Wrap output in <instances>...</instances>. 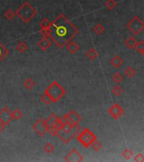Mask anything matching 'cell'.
Wrapping results in <instances>:
<instances>
[{
  "instance_id": "cell-1",
  "label": "cell",
  "mask_w": 144,
  "mask_h": 162,
  "mask_svg": "<svg viewBox=\"0 0 144 162\" xmlns=\"http://www.w3.org/2000/svg\"><path fill=\"white\" fill-rule=\"evenodd\" d=\"M78 29L63 14H60L52 22L49 37L59 48H63L78 34Z\"/></svg>"
},
{
  "instance_id": "cell-2",
  "label": "cell",
  "mask_w": 144,
  "mask_h": 162,
  "mask_svg": "<svg viewBox=\"0 0 144 162\" xmlns=\"http://www.w3.org/2000/svg\"><path fill=\"white\" fill-rule=\"evenodd\" d=\"M15 14L24 23H29L36 16L37 10L28 2H25L17 9Z\"/></svg>"
},
{
  "instance_id": "cell-3",
  "label": "cell",
  "mask_w": 144,
  "mask_h": 162,
  "mask_svg": "<svg viewBox=\"0 0 144 162\" xmlns=\"http://www.w3.org/2000/svg\"><path fill=\"white\" fill-rule=\"evenodd\" d=\"M44 93H46V94L49 95L50 97L52 98V100L53 102L56 103L57 101H59L65 95L66 90L57 81L54 80L45 90Z\"/></svg>"
},
{
  "instance_id": "cell-4",
  "label": "cell",
  "mask_w": 144,
  "mask_h": 162,
  "mask_svg": "<svg viewBox=\"0 0 144 162\" xmlns=\"http://www.w3.org/2000/svg\"><path fill=\"white\" fill-rule=\"evenodd\" d=\"M76 137H77V140L86 149L90 147L92 143L97 139L96 135L88 127H86L82 132H80Z\"/></svg>"
},
{
  "instance_id": "cell-5",
  "label": "cell",
  "mask_w": 144,
  "mask_h": 162,
  "mask_svg": "<svg viewBox=\"0 0 144 162\" xmlns=\"http://www.w3.org/2000/svg\"><path fill=\"white\" fill-rule=\"evenodd\" d=\"M81 131V127L79 124H77L74 127H72L70 129L67 131L59 130L57 134V137L59 138L61 141H63L64 144H68L75 136H77L78 133Z\"/></svg>"
},
{
  "instance_id": "cell-6",
  "label": "cell",
  "mask_w": 144,
  "mask_h": 162,
  "mask_svg": "<svg viewBox=\"0 0 144 162\" xmlns=\"http://www.w3.org/2000/svg\"><path fill=\"white\" fill-rule=\"evenodd\" d=\"M127 28L132 35H139L141 32L144 31V22L141 20L139 16L135 15L127 24Z\"/></svg>"
},
{
  "instance_id": "cell-7",
  "label": "cell",
  "mask_w": 144,
  "mask_h": 162,
  "mask_svg": "<svg viewBox=\"0 0 144 162\" xmlns=\"http://www.w3.org/2000/svg\"><path fill=\"white\" fill-rule=\"evenodd\" d=\"M32 128L35 132V134L41 137H43L46 133H48V130H49V127L46 125L45 119L43 118H39L34 123Z\"/></svg>"
},
{
  "instance_id": "cell-8",
  "label": "cell",
  "mask_w": 144,
  "mask_h": 162,
  "mask_svg": "<svg viewBox=\"0 0 144 162\" xmlns=\"http://www.w3.org/2000/svg\"><path fill=\"white\" fill-rule=\"evenodd\" d=\"M108 113L110 116H112L115 120L119 119L120 117L125 114V110L123 109L121 106H120L119 104L117 103H114L112 106L110 107L108 109Z\"/></svg>"
},
{
  "instance_id": "cell-9",
  "label": "cell",
  "mask_w": 144,
  "mask_h": 162,
  "mask_svg": "<svg viewBox=\"0 0 144 162\" xmlns=\"http://www.w3.org/2000/svg\"><path fill=\"white\" fill-rule=\"evenodd\" d=\"M64 160L68 162H80L84 160V157H83V155H81L80 153H78V151H77L76 149H73L65 156Z\"/></svg>"
},
{
  "instance_id": "cell-10",
  "label": "cell",
  "mask_w": 144,
  "mask_h": 162,
  "mask_svg": "<svg viewBox=\"0 0 144 162\" xmlns=\"http://www.w3.org/2000/svg\"><path fill=\"white\" fill-rule=\"evenodd\" d=\"M12 120H13L12 112L9 108L4 107L0 111V122L1 123H3L7 126L12 122Z\"/></svg>"
},
{
  "instance_id": "cell-11",
  "label": "cell",
  "mask_w": 144,
  "mask_h": 162,
  "mask_svg": "<svg viewBox=\"0 0 144 162\" xmlns=\"http://www.w3.org/2000/svg\"><path fill=\"white\" fill-rule=\"evenodd\" d=\"M52 41L48 36H43L42 38L40 39L37 42L38 47L43 52H46V50L52 46Z\"/></svg>"
},
{
  "instance_id": "cell-12",
  "label": "cell",
  "mask_w": 144,
  "mask_h": 162,
  "mask_svg": "<svg viewBox=\"0 0 144 162\" xmlns=\"http://www.w3.org/2000/svg\"><path fill=\"white\" fill-rule=\"evenodd\" d=\"M66 47H67V50L71 53V54H74V53H76L79 50V45L76 43L75 42H74L73 40L70 41L69 42L67 43V45H66Z\"/></svg>"
},
{
  "instance_id": "cell-13",
  "label": "cell",
  "mask_w": 144,
  "mask_h": 162,
  "mask_svg": "<svg viewBox=\"0 0 144 162\" xmlns=\"http://www.w3.org/2000/svg\"><path fill=\"white\" fill-rule=\"evenodd\" d=\"M68 115H69V117L71 118V120H72L75 124H79L81 122H82V120H83L82 116H81L75 110L70 111L69 113H68Z\"/></svg>"
},
{
  "instance_id": "cell-14",
  "label": "cell",
  "mask_w": 144,
  "mask_h": 162,
  "mask_svg": "<svg viewBox=\"0 0 144 162\" xmlns=\"http://www.w3.org/2000/svg\"><path fill=\"white\" fill-rule=\"evenodd\" d=\"M137 40L135 38V36L133 35H131L129 36L128 38L124 42V44H125V46H127L128 49H134L135 48V46H136V44H137Z\"/></svg>"
},
{
  "instance_id": "cell-15",
  "label": "cell",
  "mask_w": 144,
  "mask_h": 162,
  "mask_svg": "<svg viewBox=\"0 0 144 162\" xmlns=\"http://www.w3.org/2000/svg\"><path fill=\"white\" fill-rule=\"evenodd\" d=\"M110 63L114 68H119L123 64V59L118 55H116V56H114L110 60Z\"/></svg>"
},
{
  "instance_id": "cell-16",
  "label": "cell",
  "mask_w": 144,
  "mask_h": 162,
  "mask_svg": "<svg viewBox=\"0 0 144 162\" xmlns=\"http://www.w3.org/2000/svg\"><path fill=\"white\" fill-rule=\"evenodd\" d=\"M9 54V51L3 43L0 42V63Z\"/></svg>"
},
{
  "instance_id": "cell-17",
  "label": "cell",
  "mask_w": 144,
  "mask_h": 162,
  "mask_svg": "<svg viewBox=\"0 0 144 162\" xmlns=\"http://www.w3.org/2000/svg\"><path fill=\"white\" fill-rule=\"evenodd\" d=\"M15 48H16V50L19 53H25L28 50V46L26 45V43L24 41H20V42H18Z\"/></svg>"
},
{
  "instance_id": "cell-18",
  "label": "cell",
  "mask_w": 144,
  "mask_h": 162,
  "mask_svg": "<svg viewBox=\"0 0 144 162\" xmlns=\"http://www.w3.org/2000/svg\"><path fill=\"white\" fill-rule=\"evenodd\" d=\"M86 56H87V57H88L90 61H95V60L97 58V57H98V53H97V51H96L94 47H91V48H89V49L88 50V52L86 53Z\"/></svg>"
},
{
  "instance_id": "cell-19",
  "label": "cell",
  "mask_w": 144,
  "mask_h": 162,
  "mask_svg": "<svg viewBox=\"0 0 144 162\" xmlns=\"http://www.w3.org/2000/svg\"><path fill=\"white\" fill-rule=\"evenodd\" d=\"M52 25V22L50 21L47 18L43 19L39 23V25H40L41 29H46V30H47V29L51 28Z\"/></svg>"
},
{
  "instance_id": "cell-20",
  "label": "cell",
  "mask_w": 144,
  "mask_h": 162,
  "mask_svg": "<svg viewBox=\"0 0 144 162\" xmlns=\"http://www.w3.org/2000/svg\"><path fill=\"white\" fill-rule=\"evenodd\" d=\"M58 116H56V114H52V115H50L47 118H46V120H45V122H46V125L48 126V127H52L53 126V124H54V123H55V121L56 120V118H57Z\"/></svg>"
},
{
  "instance_id": "cell-21",
  "label": "cell",
  "mask_w": 144,
  "mask_h": 162,
  "mask_svg": "<svg viewBox=\"0 0 144 162\" xmlns=\"http://www.w3.org/2000/svg\"><path fill=\"white\" fill-rule=\"evenodd\" d=\"M34 86H35V82H34V80H32L31 78H28L24 81V87H25V90H31Z\"/></svg>"
},
{
  "instance_id": "cell-22",
  "label": "cell",
  "mask_w": 144,
  "mask_h": 162,
  "mask_svg": "<svg viewBox=\"0 0 144 162\" xmlns=\"http://www.w3.org/2000/svg\"><path fill=\"white\" fill-rule=\"evenodd\" d=\"M106 31V28H105V26L101 24H97V25H95L94 26V28H93V31L95 32V34H97V35H101L103 34L104 32Z\"/></svg>"
},
{
  "instance_id": "cell-23",
  "label": "cell",
  "mask_w": 144,
  "mask_h": 162,
  "mask_svg": "<svg viewBox=\"0 0 144 162\" xmlns=\"http://www.w3.org/2000/svg\"><path fill=\"white\" fill-rule=\"evenodd\" d=\"M64 125H65V123L63 122V120L62 119V118L57 117L56 121H55L54 124H53L52 127H55V128H56L57 130H62V129L63 128Z\"/></svg>"
},
{
  "instance_id": "cell-24",
  "label": "cell",
  "mask_w": 144,
  "mask_h": 162,
  "mask_svg": "<svg viewBox=\"0 0 144 162\" xmlns=\"http://www.w3.org/2000/svg\"><path fill=\"white\" fill-rule=\"evenodd\" d=\"M62 119L63 120V122L65 123V124H67V125H68V126H71V127H74V126H76V125H77V124H75L71 120V118L69 117V115H68V113L67 114H64L63 116L62 117Z\"/></svg>"
},
{
  "instance_id": "cell-25",
  "label": "cell",
  "mask_w": 144,
  "mask_h": 162,
  "mask_svg": "<svg viewBox=\"0 0 144 162\" xmlns=\"http://www.w3.org/2000/svg\"><path fill=\"white\" fill-rule=\"evenodd\" d=\"M41 101L45 103L46 105H51L52 103H53L52 98L46 93H44L43 95H41Z\"/></svg>"
},
{
  "instance_id": "cell-26",
  "label": "cell",
  "mask_w": 144,
  "mask_h": 162,
  "mask_svg": "<svg viewBox=\"0 0 144 162\" xmlns=\"http://www.w3.org/2000/svg\"><path fill=\"white\" fill-rule=\"evenodd\" d=\"M124 74L128 78H132L136 75V70L132 68L131 67H127L125 70H124Z\"/></svg>"
},
{
  "instance_id": "cell-27",
  "label": "cell",
  "mask_w": 144,
  "mask_h": 162,
  "mask_svg": "<svg viewBox=\"0 0 144 162\" xmlns=\"http://www.w3.org/2000/svg\"><path fill=\"white\" fill-rule=\"evenodd\" d=\"M15 15H16L15 12L12 10L11 9H9L4 13V17H5V19H7L8 20H9V21H11V20L14 19Z\"/></svg>"
},
{
  "instance_id": "cell-28",
  "label": "cell",
  "mask_w": 144,
  "mask_h": 162,
  "mask_svg": "<svg viewBox=\"0 0 144 162\" xmlns=\"http://www.w3.org/2000/svg\"><path fill=\"white\" fill-rule=\"evenodd\" d=\"M105 5H106V7L108 9L112 10V9H114L117 6V3L116 2V0H107L106 2V4H105Z\"/></svg>"
},
{
  "instance_id": "cell-29",
  "label": "cell",
  "mask_w": 144,
  "mask_h": 162,
  "mask_svg": "<svg viewBox=\"0 0 144 162\" xmlns=\"http://www.w3.org/2000/svg\"><path fill=\"white\" fill-rule=\"evenodd\" d=\"M123 89L119 86V85H116L115 87H113V89L111 90V93L113 95H115L116 96H120V95L122 94Z\"/></svg>"
},
{
  "instance_id": "cell-30",
  "label": "cell",
  "mask_w": 144,
  "mask_h": 162,
  "mask_svg": "<svg viewBox=\"0 0 144 162\" xmlns=\"http://www.w3.org/2000/svg\"><path fill=\"white\" fill-rule=\"evenodd\" d=\"M12 116H13V119L20 120L23 116V112L19 109H15L12 112Z\"/></svg>"
},
{
  "instance_id": "cell-31",
  "label": "cell",
  "mask_w": 144,
  "mask_h": 162,
  "mask_svg": "<svg viewBox=\"0 0 144 162\" xmlns=\"http://www.w3.org/2000/svg\"><path fill=\"white\" fill-rule=\"evenodd\" d=\"M122 156L123 158H125L126 160H130V159H131V157L133 156V153H132V151L131 150V149H126L124 151L122 152Z\"/></svg>"
},
{
  "instance_id": "cell-32",
  "label": "cell",
  "mask_w": 144,
  "mask_h": 162,
  "mask_svg": "<svg viewBox=\"0 0 144 162\" xmlns=\"http://www.w3.org/2000/svg\"><path fill=\"white\" fill-rule=\"evenodd\" d=\"M44 151L47 153V154H52L53 151H54V149H55V147H54V145L52 144H51V143H47L45 146H44Z\"/></svg>"
},
{
  "instance_id": "cell-33",
  "label": "cell",
  "mask_w": 144,
  "mask_h": 162,
  "mask_svg": "<svg viewBox=\"0 0 144 162\" xmlns=\"http://www.w3.org/2000/svg\"><path fill=\"white\" fill-rule=\"evenodd\" d=\"M112 80L116 83V84H120L121 81L123 80V77L120 73H115L112 75Z\"/></svg>"
},
{
  "instance_id": "cell-34",
  "label": "cell",
  "mask_w": 144,
  "mask_h": 162,
  "mask_svg": "<svg viewBox=\"0 0 144 162\" xmlns=\"http://www.w3.org/2000/svg\"><path fill=\"white\" fill-rule=\"evenodd\" d=\"M91 147H92V149L95 150V151L99 152L102 149V145L99 143V142L98 140H97V139H96V140H95L93 143H92Z\"/></svg>"
},
{
  "instance_id": "cell-35",
  "label": "cell",
  "mask_w": 144,
  "mask_h": 162,
  "mask_svg": "<svg viewBox=\"0 0 144 162\" xmlns=\"http://www.w3.org/2000/svg\"><path fill=\"white\" fill-rule=\"evenodd\" d=\"M135 49L137 53H142L144 50V42L141 41V42H137L136 46H135Z\"/></svg>"
},
{
  "instance_id": "cell-36",
  "label": "cell",
  "mask_w": 144,
  "mask_h": 162,
  "mask_svg": "<svg viewBox=\"0 0 144 162\" xmlns=\"http://www.w3.org/2000/svg\"><path fill=\"white\" fill-rule=\"evenodd\" d=\"M134 161L136 162H144V155L142 154H137L136 156H134Z\"/></svg>"
},
{
  "instance_id": "cell-37",
  "label": "cell",
  "mask_w": 144,
  "mask_h": 162,
  "mask_svg": "<svg viewBox=\"0 0 144 162\" xmlns=\"http://www.w3.org/2000/svg\"><path fill=\"white\" fill-rule=\"evenodd\" d=\"M58 131L56 128H55V127H50L49 130H48V133H49L52 136H57V134H58Z\"/></svg>"
},
{
  "instance_id": "cell-38",
  "label": "cell",
  "mask_w": 144,
  "mask_h": 162,
  "mask_svg": "<svg viewBox=\"0 0 144 162\" xmlns=\"http://www.w3.org/2000/svg\"><path fill=\"white\" fill-rule=\"evenodd\" d=\"M40 34L42 35V36H48L49 37L50 34V29H41L40 30Z\"/></svg>"
},
{
  "instance_id": "cell-39",
  "label": "cell",
  "mask_w": 144,
  "mask_h": 162,
  "mask_svg": "<svg viewBox=\"0 0 144 162\" xmlns=\"http://www.w3.org/2000/svg\"><path fill=\"white\" fill-rule=\"evenodd\" d=\"M5 127H6V125L0 122V134H2V133L4 132V129H5Z\"/></svg>"
},
{
  "instance_id": "cell-40",
  "label": "cell",
  "mask_w": 144,
  "mask_h": 162,
  "mask_svg": "<svg viewBox=\"0 0 144 162\" xmlns=\"http://www.w3.org/2000/svg\"><path fill=\"white\" fill-rule=\"evenodd\" d=\"M141 54H142V56L144 57V50L142 51V53H141Z\"/></svg>"
}]
</instances>
